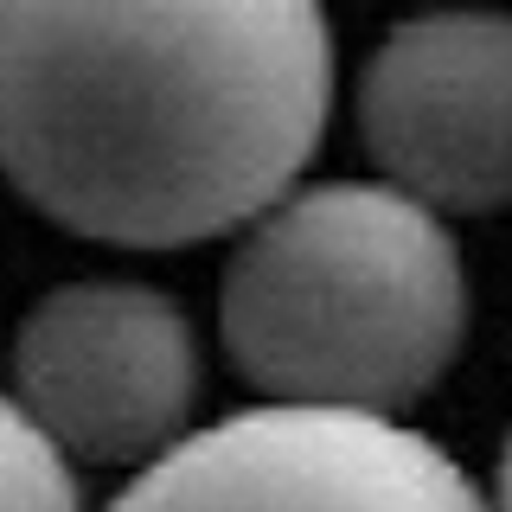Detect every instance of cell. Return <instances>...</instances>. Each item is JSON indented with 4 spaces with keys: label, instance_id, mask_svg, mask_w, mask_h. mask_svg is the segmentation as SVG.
I'll return each instance as SVG.
<instances>
[{
    "label": "cell",
    "instance_id": "obj_1",
    "mask_svg": "<svg viewBox=\"0 0 512 512\" xmlns=\"http://www.w3.org/2000/svg\"><path fill=\"white\" fill-rule=\"evenodd\" d=\"M333 39L301 0H0V173L109 244H199L308 167Z\"/></svg>",
    "mask_w": 512,
    "mask_h": 512
},
{
    "label": "cell",
    "instance_id": "obj_2",
    "mask_svg": "<svg viewBox=\"0 0 512 512\" xmlns=\"http://www.w3.org/2000/svg\"><path fill=\"white\" fill-rule=\"evenodd\" d=\"M461 327L468 276L442 218L359 180L269 205L218 301L231 365L282 410L391 416L448 372Z\"/></svg>",
    "mask_w": 512,
    "mask_h": 512
},
{
    "label": "cell",
    "instance_id": "obj_3",
    "mask_svg": "<svg viewBox=\"0 0 512 512\" xmlns=\"http://www.w3.org/2000/svg\"><path fill=\"white\" fill-rule=\"evenodd\" d=\"M109 512H493L429 436L391 416L244 410L180 436Z\"/></svg>",
    "mask_w": 512,
    "mask_h": 512
},
{
    "label": "cell",
    "instance_id": "obj_4",
    "mask_svg": "<svg viewBox=\"0 0 512 512\" xmlns=\"http://www.w3.org/2000/svg\"><path fill=\"white\" fill-rule=\"evenodd\" d=\"M20 416L58 455L160 461L199 397L192 320L135 282H71L26 314L13 340Z\"/></svg>",
    "mask_w": 512,
    "mask_h": 512
},
{
    "label": "cell",
    "instance_id": "obj_5",
    "mask_svg": "<svg viewBox=\"0 0 512 512\" xmlns=\"http://www.w3.org/2000/svg\"><path fill=\"white\" fill-rule=\"evenodd\" d=\"M506 52L500 13L410 20L372 52L359 122L391 192L423 212H493L506 199Z\"/></svg>",
    "mask_w": 512,
    "mask_h": 512
},
{
    "label": "cell",
    "instance_id": "obj_6",
    "mask_svg": "<svg viewBox=\"0 0 512 512\" xmlns=\"http://www.w3.org/2000/svg\"><path fill=\"white\" fill-rule=\"evenodd\" d=\"M0 512H77V480L64 455L0 397Z\"/></svg>",
    "mask_w": 512,
    "mask_h": 512
}]
</instances>
